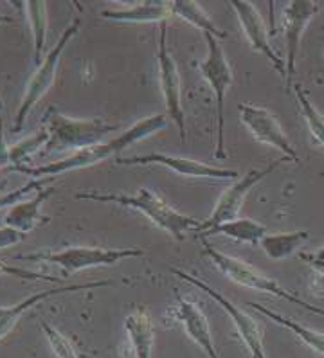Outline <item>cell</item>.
<instances>
[{
    "instance_id": "obj_21",
    "label": "cell",
    "mask_w": 324,
    "mask_h": 358,
    "mask_svg": "<svg viewBox=\"0 0 324 358\" xmlns=\"http://www.w3.org/2000/svg\"><path fill=\"white\" fill-rule=\"evenodd\" d=\"M247 304L253 308V310H256L258 313H261V315L269 317L272 322H276V324L283 326V328H286L288 331L294 333L295 337H297L299 341H303V344L308 345L310 350L324 355V333L323 331H317V329H311V328H308V326L299 324L297 320L288 319V317L281 315V313H278V312H274V310L263 306V304L253 303V301H248Z\"/></svg>"
},
{
    "instance_id": "obj_11",
    "label": "cell",
    "mask_w": 324,
    "mask_h": 358,
    "mask_svg": "<svg viewBox=\"0 0 324 358\" xmlns=\"http://www.w3.org/2000/svg\"><path fill=\"white\" fill-rule=\"evenodd\" d=\"M118 164L121 166H146L157 164L162 168H168L175 171L177 175L190 178H207V180H238L240 173L234 169L218 168V166H211L200 160L185 159V157L177 155H166V153H148V155H135L118 159Z\"/></svg>"
},
{
    "instance_id": "obj_29",
    "label": "cell",
    "mask_w": 324,
    "mask_h": 358,
    "mask_svg": "<svg viewBox=\"0 0 324 358\" xmlns=\"http://www.w3.org/2000/svg\"><path fill=\"white\" fill-rule=\"evenodd\" d=\"M13 275L18 279H26V281H43V282H62L59 278H52V275L40 274V272H31V270L20 268V266H11L8 263L0 262V275Z\"/></svg>"
},
{
    "instance_id": "obj_7",
    "label": "cell",
    "mask_w": 324,
    "mask_h": 358,
    "mask_svg": "<svg viewBox=\"0 0 324 358\" xmlns=\"http://www.w3.org/2000/svg\"><path fill=\"white\" fill-rule=\"evenodd\" d=\"M144 252L141 249H105V247H67L58 252H36L18 256L24 262H43L58 265L69 272H80V270L94 268V266H108L130 259V257H141Z\"/></svg>"
},
{
    "instance_id": "obj_33",
    "label": "cell",
    "mask_w": 324,
    "mask_h": 358,
    "mask_svg": "<svg viewBox=\"0 0 324 358\" xmlns=\"http://www.w3.org/2000/svg\"><path fill=\"white\" fill-rule=\"evenodd\" d=\"M2 24H13V18L8 17V15L0 13V26H2Z\"/></svg>"
},
{
    "instance_id": "obj_34",
    "label": "cell",
    "mask_w": 324,
    "mask_h": 358,
    "mask_svg": "<svg viewBox=\"0 0 324 358\" xmlns=\"http://www.w3.org/2000/svg\"><path fill=\"white\" fill-rule=\"evenodd\" d=\"M2 110H4V101H2V96H0V114H2Z\"/></svg>"
},
{
    "instance_id": "obj_32",
    "label": "cell",
    "mask_w": 324,
    "mask_h": 358,
    "mask_svg": "<svg viewBox=\"0 0 324 358\" xmlns=\"http://www.w3.org/2000/svg\"><path fill=\"white\" fill-rule=\"evenodd\" d=\"M11 164V153L4 137V121L0 117V169Z\"/></svg>"
},
{
    "instance_id": "obj_20",
    "label": "cell",
    "mask_w": 324,
    "mask_h": 358,
    "mask_svg": "<svg viewBox=\"0 0 324 358\" xmlns=\"http://www.w3.org/2000/svg\"><path fill=\"white\" fill-rule=\"evenodd\" d=\"M269 234L267 227L260 222L248 218H236L225 224L215 225V227L207 229L206 232L197 234V238H204L207 240L209 236H225L229 240L240 241V243H251V245H260L261 240Z\"/></svg>"
},
{
    "instance_id": "obj_18",
    "label": "cell",
    "mask_w": 324,
    "mask_h": 358,
    "mask_svg": "<svg viewBox=\"0 0 324 358\" xmlns=\"http://www.w3.org/2000/svg\"><path fill=\"white\" fill-rule=\"evenodd\" d=\"M125 331L135 358H152L155 345V326L144 306H135L125 319Z\"/></svg>"
},
{
    "instance_id": "obj_15",
    "label": "cell",
    "mask_w": 324,
    "mask_h": 358,
    "mask_svg": "<svg viewBox=\"0 0 324 358\" xmlns=\"http://www.w3.org/2000/svg\"><path fill=\"white\" fill-rule=\"evenodd\" d=\"M175 299H177V319L181 320L182 328L185 329L188 337L200 345V350L209 358H220L215 350V342H213V333L209 328V320L204 315L202 308L195 304L193 301L184 299L177 290H175Z\"/></svg>"
},
{
    "instance_id": "obj_31",
    "label": "cell",
    "mask_w": 324,
    "mask_h": 358,
    "mask_svg": "<svg viewBox=\"0 0 324 358\" xmlns=\"http://www.w3.org/2000/svg\"><path fill=\"white\" fill-rule=\"evenodd\" d=\"M24 238H26V234H22V232L4 225V227H0V249H8V247L18 245Z\"/></svg>"
},
{
    "instance_id": "obj_14",
    "label": "cell",
    "mask_w": 324,
    "mask_h": 358,
    "mask_svg": "<svg viewBox=\"0 0 324 358\" xmlns=\"http://www.w3.org/2000/svg\"><path fill=\"white\" fill-rule=\"evenodd\" d=\"M229 4L234 9L236 17H238V22H240L241 26V31H244L245 38L248 40L251 47H253L256 52L265 56L270 62V65L281 74L283 80H286L285 59L274 51L272 45H270V33L269 29H267L263 18H261L260 11L254 8L253 2H247V0H231Z\"/></svg>"
},
{
    "instance_id": "obj_9",
    "label": "cell",
    "mask_w": 324,
    "mask_h": 358,
    "mask_svg": "<svg viewBox=\"0 0 324 358\" xmlns=\"http://www.w3.org/2000/svg\"><path fill=\"white\" fill-rule=\"evenodd\" d=\"M283 160L286 162L288 159H286V157H279L278 160H274L272 164L267 166V168L251 169L248 173H245L244 177L238 178L232 186H229L218 199V202H216L215 209H213L209 218L202 220V225H200V229L197 231V234L206 232L207 229L215 227V225L225 224V222H231V220L238 218L241 206H244L245 199H247L248 191L253 189V187H256L261 180H265L270 173L281 164Z\"/></svg>"
},
{
    "instance_id": "obj_13",
    "label": "cell",
    "mask_w": 324,
    "mask_h": 358,
    "mask_svg": "<svg viewBox=\"0 0 324 358\" xmlns=\"http://www.w3.org/2000/svg\"><path fill=\"white\" fill-rule=\"evenodd\" d=\"M240 117L247 130L253 134L256 141L269 146L276 148L283 153V157L290 160V162H299V155L295 152V148L286 137L285 130L281 128L279 121L270 110L263 108V106L251 105V103H244L240 105Z\"/></svg>"
},
{
    "instance_id": "obj_3",
    "label": "cell",
    "mask_w": 324,
    "mask_h": 358,
    "mask_svg": "<svg viewBox=\"0 0 324 358\" xmlns=\"http://www.w3.org/2000/svg\"><path fill=\"white\" fill-rule=\"evenodd\" d=\"M43 127L49 134L43 153H64L81 152L90 146L103 143L106 135L119 128V124H110L103 119H72L49 108L43 115Z\"/></svg>"
},
{
    "instance_id": "obj_17",
    "label": "cell",
    "mask_w": 324,
    "mask_h": 358,
    "mask_svg": "<svg viewBox=\"0 0 324 358\" xmlns=\"http://www.w3.org/2000/svg\"><path fill=\"white\" fill-rule=\"evenodd\" d=\"M51 194H55V187H43L42 191L33 194L31 199L22 200L17 206L8 209L4 216L6 227H11L15 231L22 232V234H27L38 225L45 224L47 216L40 215V209H42L43 202L47 199H51Z\"/></svg>"
},
{
    "instance_id": "obj_22",
    "label": "cell",
    "mask_w": 324,
    "mask_h": 358,
    "mask_svg": "<svg viewBox=\"0 0 324 358\" xmlns=\"http://www.w3.org/2000/svg\"><path fill=\"white\" fill-rule=\"evenodd\" d=\"M308 238H310L308 231L276 232V234H267L260 245L267 257H270L274 262H281V259L294 256L307 243Z\"/></svg>"
},
{
    "instance_id": "obj_19",
    "label": "cell",
    "mask_w": 324,
    "mask_h": 358,
    "mask_svg": "<svg viewBox=\"0 0 324 358\" xmlns=\"http://www.w3.org/2000/svg\"><path fill=\"white\" fill-rule=\"evenodd\" d=\"M101 17L119 24H168L173 11L169 2H141L132 8L105 9Z\"/></svg>"
},
{
    "instance_id": "obj_2",
    "label": "cell",
    "mask_w": 324,
    "mask_h": 358,
    "mask_svg": "<svg viewBox=\"0 0 324 358\" xmlns=\"http://www.w3.org/2000/svg\"><path fill=\"white\" fill-rule=\"evenodd\" d=\"M76 200H92V202L130 207V209L143 213L150 222H153L157 227L171 234L177 241L184 240L188 232H197L202 225L200 220L191 218V216L182 215L177 209H173L159 193L148 189V187H141L135 194L94 193V191H89V193H78Z\"/></svg>"
},
{
    "instance_id": "obj_27",
    "label": "cell",
    "mask_w": 324,
    "mask_h": 358,
    "mask_svg": "<svg viewBox=\"0 0 324 358\" xmlns=\"http://www.w3.org/2000/svg\"><path fill=\"white\" fill-rule=\"evenodd\" d=\"M47 182H51V178H31V180L26 182L24 186L9 191V193L0 194V211H2V209H11V207L17 206L18 202L26 200L29 194H36L38 191H42L43 187H45Z\"/></svg>"
},
{
    "instance_id": "obj_10",
    "label": "cell",
    "mask_w": 324,
    "mask_h": 358,
    "mask_svg": "<svg viewBox=\"0 0 324 358\" xmlns=\"http://www.w3.org/2000/svg\"><path fill=\"white\" fill-rule=\"evenodd\" d=\"M159 49H157V69H159V85L160 92L164 97V105L168 110V115L175 124H177L181 141L185 143V119L184 108H182V92H181V76L178 69L171 52H169L168 42H166V33H168V24H160L159 31Z\"/></svg>"
},
{
    "instance_id": "obj_30",
    "label": "cell",
    "mask_w": 324,
    "mask_h": 358,
    "mask_svg": "<svg viewBox=\"0 0 324 358\" xmlns=\"http://www.w3.org/2000/svg\"><path fill=\"white\" fill-rule=\"evenodd\" d=\"M299 259H303L316 274L324 278V247L314 250V252H301L299 254Z\"/></svg>"
},
{
    "instance_id": "obj_4",
    "label": "cell",
    "mask_w": 324,
    "mask_h": 358,
    "mask_svg": "<svg viewBox=\"0 0 324 358\" xmlns=\"http://www.w3.org/2000/svg\"><path fill=\"white\" fill-rule=\"evenodd\" d=\"M200 241H202L204 256L209 257L211 263H213L229 281L236 282L238 287L251 288V290L261 292V294H270L274 295V297H278V299L297 304V306L304 308L307 312L317 313V315L324 317L323 308L311 306V304L308 303V301H304L303 297H299L294 292L283 288L278 281H274V279L267 278L265 274H261L260 270H256L254 266L245 263L244 259H238V257H232L229 256V254L222 252V250L216 249L215 245H211L209 241L204 240V238H200Z\"/></svg>"
},
{
    "instance_id": "obj_28",
    "label": "cell",
    "mask_w": 324,
    "mask_h": 358,
    "mask_svg": "<svg viewBox=\"0 0 324 358\" xmlns=\"http://www.w3.org/2000/svg\"><path fill=\"white\" fill-rule=\"evenodd\" d=\"M40 328H42L43 335H45L47 342H49V345H51V350L55 351L56 357L58 358H80L78 357L76 350H74V345L71 344V341H69L65 335H62V333H59L55 326H51L49 322L42 320V322H40Z\"/></svg>"
},
{
    "instance_id": "obj_8",
    "label": "cell",
    "mask_w": 324,
    "mask_h": 358,
    "mask_svg": "<svg viewBox=\"0 0 324 358\" xmlns=\"http://www.w3.org/2000/svg\"><path fill=\"white\" fill-rule=\"evenodd\" d=\"M169 272L181 278L182 281L190 282L193 287H197L198 290L206 292L209 295L211 299L215 301L220 308H222L223 312L227 313L229 319L232 320V324H234L236 331L240 335V338L244 341L245 348L251 353V358H267L265 348H263V333H261V326L258 324V320L254 319L253 315H248L247 312H244L240 306H236L232 301H229L225 295L220 294L218 290H215L213 287H209L207 282H204L202 279L195 278V275L188 274L184 270L181 268H169Z\"/></svg>"
},
{
    "instance_id": "obj_23",
    "label": "cell",
    "mask_w": 324,
    "mask_h": 358,
    "mask_svg": "<svg viewBox=\"0 0 324 358\" xmlns=\"http://www.w3.org/2000/svg\"><path fill=\"white\" fill-rule=\"evenodd\" d=\"M24 11H26L27 15L31 34H33L34 64H36V67H38V65L43 62L47 27H49V20H47V2H38V0L24 2Z\"/></svg>"
},
{
    "instance_id": "obj_1",
    "label": "cell",
    "mask_w": 324,
    "mask_h": 358,
    "mask_svg": "<svg viewBox=\"0 0 324 358\" xmlns=\"http://www.w3.org/2000/svg\"><path fill=\"white\" fill-rule=\"evenodd\" d=\"M166 124H168V117L164 114L150 115V117H144L135 122V124H132L127 131L119 134L112 141L99 143L96 146H90L87 150L72 153L67 159L56 160V162H49V164L43 166H34V168L33 166H24V168H18L17 171L26 173V175L33 178H52L58 177V175H64L67 171H74V169L90 168V166L99 164V162L110 159V157L118 155V153L127 150L132 144L139 143V141L146 139L150 135L157 134L159 130L166 128Z\"/></svg>"
},
{
    "instance_id": "obj_5",
    "label": "cell",
    "mask_w": 324,
    "mask_h": 358,
    "mask_svg": "<svg viewBox=\"0 0 324 358\" xmlns=\"http://www.w3.org/2000/svg\"><path fill=\"white\" fill-rule=\"evenodd\" d=\"M207 42V56L200 62L198 69L202 72L204 80L209 83L213 96L216 99V159H225V96L229 87L232 85V71L227 62V56L223 52L220 40L213 34H204Z\"/></svg>"
},
{
    "instance_id": "obj_25",
    "label": "cell",
    "mask_w": 324,
    "mask_h": 358,
    "mask_svg": "<svg viewBox=\"0 0 324 358\" xmlns=\"http://www.w3.org/2000/svg\"><path fill=\"white\" fill-rule=\"evenodd\" d=\"M294 94L295 99H297L299 103V108H301V114H303L304 121H307V127L308 130H310L311 137L324 148V115L321 114L319 108L310 101L308 94L304 92L303 87L299 83L294 85Z\"/></svg>"
},
{
    "instance_id": "obj_26",
    "label": "cell",
    "mask_w": 324,
    "mask_h": 358,
    "mask_svg": "<svg viewBox=\"0 0 324 358\" xmlns=\"http://www.w3.org/2000/svg\"><path fill=\"white\" fill-rule=\"evenodd\" d=\"M47 141H49V134L47 130L38 131V134L29 135L26 139H22L20 143L9 146V153H11V164L15 166V169L24 168V166L31 164V159H33L36 153H40L42 148H45Z\"/></svg>"
},
{
    "instance_id": "obj_16",
    "label": "cell",
    "mask_w": 324,
    "mask_h": 358,
    "mask_svg": "<svg viewBox=\"0 0 324 358\" xmlns=\"http://www.w3.org/2000/svg\"><path fill=\"white\" fill-rule=\"evenodd\" d=\"M114 282L112 281H92V282H80V285H69V287L62 288H52V290H43L38 294L29 295L20 303L13 304V306L0 308V342L8 337L9 333L13 331V328L17 326V322L20 320V317L31 310L33 306L40 304L42 301L49 299V297H55V295L65 294V292H80V290H92V288H103V287H112Z\"/></svg>"
},
{
    "instance_id": "obj_12",
    "label": "cell",
    "mask_w": 324,
    "mask_h": 358,
    "mask_svg": "<svg viewBox=\"0 0 324 358\" xmlns=\"http://www.w3.org/2000/svg\"><path fill=\"white\" fill-rule=\"evenodd\" d=\"M319 11V6L310 0H292L283 11V31H285V42H286V80L285 89L290 92L294 87L295 71H297V56L301 38H303L304 29L316 17Z\"/></svg>"
},
{
    "instance_id": "obj_24",
    "label": "cell",
    "mask_w": 324,
    "mask_h": 358,
    "mask_svg": "<svg viewBox=\"0 0 324 358\" xmlns=\"http://www.w3.org/2000/svg\"><path fill=\"white\" fill-rule=\"evenodd\" d=\"M169 6H171L173 17H181L182 20H185L193 27L204 31V34H213L218 40L225 38L223 31L216 27L213 18L193 0H173V2H169Z\"/></svg>"
},
{
    "instance_id": "obj_6",
    "label": "cell",
    "mask_w": 324,
    "mask_h": 358,
    "mask_svg": "<svg viewBox=\"0 0 324 358\" xmlns=\"http://www.w3.org/2000/svg\"><path fill=\"white\" fill-rule=\"evenodd\" d=\"M80 26V18L72 20L71 24L65 27V31L62 33L58 42L55 43V47L49 51V55L43 58L42 64H40L38 67H36V71L33 72V76H31L29 83H27L26 87V92H24V97H22L20 106H18L17 115H15L13 131H20L22 128H24V124H26L27 117H29L31 114V110L38 105L40 99L51 90L52 83H55L56 80V71H58L62 55H64V51L69 47V42L78 34Z\"/></svg>"
}]
</instances>
